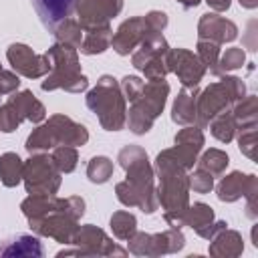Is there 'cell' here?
<instances>
[{"mask_svg": "<svg viewBox=\"0 0 258 258\" xmlns=\"http://www.w3.org/2000/svg\"><path fill=\"white\" fill-rule=\"evenodd\" d=\"M127 252L135 256H163V254H175L183 250L185 246V236L181 234L179 228H167L157 234H147V232H135L127 240Z\"/></svg>", "mask_w": 258, "mask_h": 258, "instance_id": "obj_13", "label": "cell"}, {"mask_svg": "<svg viewBox=\"0 0 258 258\" xmlns=\"http://www.w3.org/2000/svg\"><path fill=\"white\" fill-rule=\"evenodd\" d=\"M204 129H200L198 125H183V129H179L173 137V147L163 149V153L185 171H189L194 169L198 155L204 149Z\"/></svg>", "mask_w": 258, "mask_h": 258, "instance_id": "obj_14", "label": "cell"}, {"mask_svg": "<svg viewBox=\"0 0 258 258\" xmlns=\"http://www.w3.org/2000/svg\"><path fill=\"white\" fill-rule=\"evenodd\" d=\"M75 248L69 250H58L56 256H125L127 250L117 246L103 228L95 224H85L79 226V230L73 236Z\"/></svg>", "mask_w": 258, "mask_h": 258, "instance_id": "obj_11", "label": "cell"}, {"mask_svg": "<svg viewBox=\"0 0 258 258\" xmlns=\"http://www.w3.org/2000/svg\"><path fill=\"white\" fill-rule=\"evenodd\" d=\"M147 34H151V30L147 28L145 18L131 16V18L123 20L119 24V28L115 30V34L111 36V46L119 56H129Z\"/></svg>", "mask_w": 258, "mask_h": 258, "instance_id": "obj_18", "label": "cell"}, {"mask_svg": "<svg viewBox=\"0 0 258 258\" xmlns=\"http://www.w3.org/2000/svg\"><path fill=\"white\" fill-rule=\"evenodd\" d=\"M20 210L36 236L71 244L79 230V220L85 216L87 204L81 196L58 198L56 194H28V198L22 200Z\"/></svg>", "mask_w": 258, "mask_h": 258, "instance_id": "obj_1", "label": "cell"}, {"mask_svg": "<svg viewBox=\"0 0 258 258\" xmlns=\"http://www.w3.org/2000/svg\"><path fill=\"white\" fill-rule=\"evenodd\" d=\"M89 141V131L83 123H77L69 115L56 113L44 119L42 123L32 129V133L26 137V151L28 153H48L50 149L58 145H85Z\"/></svg>", "mask_w": 258, "mask_h": 258, "instance_id": "obj_4", "label": "cell"}, {"mask_svg": "<svg viewBox=\"0 0 258 258\" xmlns=\"http://www.w3.org/2000/svg\"><path fill=\"white\" fill-rule=\"evenodd\" d=\"M6 103L12 107V111L16 113V117H18L20 123H22V121H30V123L38 125V123H42V121L46 119V107H44V105L34 97V93L28 91V89H24V91H14V93L8 97Z\"/></svg>", "mask_w": 258, "mask_h": 258, "instance_id": "obj_21", "label": "cell"}, {"mask_svg": "<svg viewBox=\"0 0 258 258\" xmlns=\"http://www.w3.org/2000/svg\"><path fill=\"white\" fill-rule=\"evenodd\" d=\"M167 95H169V83L165 79L143 81L141 91L129 101V111H127L125 125L133 135H145L153 127L157 117L163 113Z\"/></svg>", "mask_w": 258, "mask_h": 258, "instance_id": "obj_7", "label": "cell"}, {"mask_svg": "<svg viewBox=\"0 0 258 258\" xmlns=\"http://www.w3.org/2000/svg\"><path fill=\"white\" fill-rule=\"evenodd\" d=\"M196 54H198V58L202 60V64H204L206 69H210V73H214V69H216V64H218V58H220V44L198 38Z\"/></svg>", "mask_w": 258, "mask_h": 258, "instance_id": "obj_37", "label": "cell"}, {"mask_svg": "<svg viewBox=\"0 0 258 258\" xmlns=\"http://www.w3.org/2000/svg\"><path fill=\"white\" fill-rule=\"evenodd\" d=\"M85 105L97 115L99 125L105 131H121L127 123V101L113 75L99 77L97 85L87 93Z\"/></svg>", "mask_w": 258, "mask_h": 258, "instance_id": "obj_5", "label": "cell"}, {"mask_svg": "<svg viewBox=\"0 0 258 258\" xmlns=\"http://www.w3.org/2000/svg\"><path fill=\"white\" fill-rule=\"evenodd\" d=\"M183 226H189L204 240H212L220 230L228 228V224L224 220H216L212 206H208L204 202H194L187 206V210L183 214Z\"/></svg>", "mask_w": 258, "mask_h": 258, "instance_id": "obj_19", "label": "cell"}, {"mask_svg": "<svg viewBox=\"0 0 258 258\" xmlns=\"http://www.w3.org/2000/svg\"><path fill=\"white\" fill-rule=\"evenodd\" d=\"M242 8H248V10H254L258 6V0H238Z\"/></svg>", "mask_w": 258, "mask_h": 258, "instance_id": "obj_43", "label": "cell"}, {"mask_svg": "<svg viewBox=\"0 0 258 258\" xmlns=\"http://www.w3.org/2000/svg\"><path fill=\"white\" fill-rule=\"evenodd\" d=\"M83 42L79 46V50L87 56H93V54H101L105 52L109 46H111V36H113V28L111 24H105V26H97V28H89V30H83Z\"/></svg>", "mask_w": 258, "mask_h": 258, "instance_id": "obj_26", "label": "cell"}, {"mask_svg": "<svg viewBox=\"0 0 258 258\" xmlns=\"http://www.w3.org/2000/svg\"><path fill=\"white\" fill-rule=\"evenodd\" d=\"M210 133L220 141V143H230L236 135V121L232 117V111H222L218 113L210 123H208Z\"/></svg>", "mask_w": 258, "mask_h": 258, "instance_id": "obj_30", "label": "cell"}, {"mask_svg": "<svg viewBox=\"0 0 258 258\" xmlns=\"http://www.w3.org/2000/svg\"><path fill=\"white\" fill-rule=\"evenodd\" d=\"M6 58L12 67V71L18 77L26 79H42L50 71V58L48 54H38L34 52L28 44L24 42H12L6 48Z\"/></svg>", "mask_w": 258, "mask_h": 258, "instance_id": "obj_15", "label": "cell"}, {"mask_svg": "<svg viewBox=\"0 0 258 258\" xmlns=\"http://www.w3.org/2000/svg\"><path fill=\"white\" fill-rule=\"evenodd\" d=\"M113 169H115V165L107 155H95L87 163V177L91 183L101 185V183H107L111 179Z\"/></svg>", "mask_w": 258, "mask_h": 258, "instance_id": "obj_33", "label": "cell"}, {"mask_svg": "<svg viewBox=\"0 0 258 258\" xmlns=\"http://www.w3.org/2000/svg\"><path fill=\"white\" fill-rule=\"evenodd\" d=\"M222 79L210 83L204 91L198 93L196 99V125L200 129H208V123L222 111L232 109L236 101L246 95V85L240 77L220 75Z\"/></svg>", "mask_w": 258, "mask_h": 258, "instance_id": "obj_8", "label": "cell"}, {"mask_svg": "<svg viewBox=\"0 0 258 258\" xmlns=\"http://www.w3.org/2000/svg\"><path fill=\"white\" fill-rule=\"evenodd\" d=\"M198 87L187 89L183 87L171 105V121L177 125H196V99H198Z\"/></svg>", "mask_w": 258, "mask_h": 258, "instance_id": "obj_25", "label": "cell"}, {"mask_svg": "<svg viewBox=\"0 0 258 258\" xmlns=\"http://www.w3.org/2000/svg\"><path fill=\"white\" fill-rule=\"evenodd\" d=\"M191 173L189 175V189H194L196 194H208L214 189V175L210 171H206L204 167H196V169H189Z\"/></svg>", "mask_w": 258, "mask_h": 258, "instance_id": "obj_38", "label": "cell"}, {"mask_svg": "<svg viewBox=\"0 0 258 258\" xmlns=\"http://www.w3.org/2000/svg\"><path fill=\"white\" fill-rule=\"evenodd\" d=\"M232 117L238 127L246 125H258V97L256 95H244L240 101L232 105Z\"/></svg>", "mask_w": 258, "mask_h": 258, "instance_id": "obj_28", "label": "cell"}, {"mask_svg": "<svg viewBox=\"0 0 258 258\" xmlns=\"http://www.w3.org/2000/svg\"><path fill=\"white\" fill-rule=\"evenodd\" d=\"M216 194L220 202L232 204L240 198L246 200V216L250 220L258 218V177L254 173H242V171H230L224 175L218 185Z\"/></svg>", "mask_w": 258, "mask_h": 258, "instance_id": "obj_12", "label": "cell"}, {"mask_svg": "<svg viewBox=\"0 0 258 258\" xmlns=\"http://www.w3.org/2000/svg\"><path fill=\"white\" fill-rule=\"evenodd\" d=\"M109 228H111V232H113V236L117 240H125L127 242L137 232V218L131 212H125V210L113 212V216L109 220Z\"/></svg>", "mask_w": 258, "mask_h": 258, "instance_id": "obj_31", "label": "cell"}, {"mask_svg": "<svg viewBox=\"0 0 258 258\" xmlns=\"http://www.w3.org/2000/svg\"><path fill=\"white\" fill-rule=\"evenodd\" d=\"M44 248L32 234H18L0 242V258H40Z\"/></svg>", "mask_w": 258, "mask_h": 258, "instance_id": "obj_22", "label": "cell"}, {"mask_svg": "<svg viewBox=\"0 0 258 258\" xmlns=\"http://www.w3.org/2000/svg\"><path fill=\"white\" fill-rule=\"evenodd\" d=\"M22 183L26 194L54 196L60 189L62 173L56 169L48 153H30V157L24 161Z\"/></svg>", "mask_w": 258, "mask_h": 258, "instance_id": "obj_10", "label": "cell"}, {"mask_svg": "<svg viewBox=\"0 0 258 258\" xmlns=\"http://www.w3.org/2000/svg\"><path fill=\"white\" fill-rule=\"evenodd\" d=\"M153 171L159 179L157 202L163 208V220L169 228H183V214L189 206V175L187 171L171 161L163 151L157 153Z\"/></svg>", "mask_w": 258, "mask_h": 258, "instance_id": "obj_3", "label": "cell"}, {"mask_svg": "<svg viewBox=\"0 0 258 258\" xmlns=\"http://www.w3.org/2000/svg\"><path fill=\"white\" fill-rule=\"evenodd\" d=\"M208 2V6L212 8V10H216V12H226L228 8H230V4H232V0H206Z\"/></svg>", "mask_w": 258, "mask_h": 258, "instance_id": "obj_41", "label": "cell"}, {"mask_svg": "<svg viewBox=\"0 0 258 258\" xmlns=\"http://www.w3.org/2000/svg\"><path fill=\"white\" fill-rule=\"evenodd\" d=\"M167 69H169V73H173L177 77L181 87H187V89L200 87V83L204 81L206 71H208L202 64V60L198 58V54L187 48H169Z\"/></svg>", "mask_w": 258, "mask_h": 258, "instance_id": "obj_17", "label": "cell"}, {"mask_svg": "<svg viewBox=\"0 0 258 258\" xmlns=\"http://www.w3.org/2000/svg\"><path fill=\"white\" fill-rule=\"evenodd\" d=\"M50 159L60 173H73L79 163V151L73 145H58L50 149Z\"/></svg>", "mask_w": 258, "mask_h": 258, "instance_id": "obj_34", "label": "cell"}, {"mask_svg": "<svg viewBox=\"0 0 258 258\" xmlns=\"http://www.w3.org/2000/svg\"><path fill=\"white\" fill-rule=\"evenodd\" d=\"M50 58V71L40 83L42 91H56L62 89L67 93H83L89 89V79L81 71L79 52L75 46L54 42L46 50Z\"/></svg>", "mask_w": 258, "mask_h": 258, "instance_id": "obj_6", "label": "cell"}, {"mask_svg": "<svg viewBox=\"0 0 258 258\" xmlns=\"http://www.w3.org/2000/svg\"><path fill=\"white\" fill-rule=\"evenodd\" d=\"M208 252L210 256H216V258H236L244 252V240L240 232L224 228L210 240Z\"/></svg>", "mask_w": 258, "mask_h": 258, "instance_id": "obj_24", "label": "cell"}, {"mask_svg": "<svg viewBox=\"0 0 258 258\" xmlns=\"http://www.w3.org/2000/svg\"><path fill=\"white\" fill-rule=\"evenodd\" d=\"M167 52H169V44L163 32H151L131 52V64L137 71H141L145 79H165V75L169 73Z\"/></svg>", "mask_w": 258, "mask_h": 258, "instance_id": "obj_9", "label": "cell"}, {"mask_svg": "<svg viewBox=\"0 0 258 258\" xmlns=\"http://www.w3.org/2000/svg\"><path fill=\"white\" fill-rule=\"evenodd\" d=\"M196 163H198L200 167H204L206 171H210L214 177H220V175H224L226 167L230 165V157H228L226 151H222V149H218V147H212V149L204 151L202 157H200Z\"/></svg>", "mask_w": 258, "mask_h": 258, "instance_id": "obj_32", "label": "cell"}, {"mask_svg": "<svg viewBox=\"0 0 258 258\" xmlns=\"http://www.w3.org/2000/svg\"><path fill=\"white\" fill-rule=\"evenodd\" d=\"M123 10V0H75V14L83 30L109 24Z\"/></svg>", "mask_w": 258, "mask_h": 258, "instance_id": "obj_16", "label": "cell"}, {"mask_svg": "<svg viewBox=\"0 0 258 258\" xmlns=\"http://www.w3.org/2000/svg\"><path fill=\"white\" fill-rule=\"evenodd\" d=\"M143 18H145V24L151 32H163L165 26L169 24V18L163 10H149L147 14H143Z\"/></svg>", "mask_w": 258, "mask_h": 258, "instance_id": "obj_39", "label": "cell"}, {"mask_svg": "<svg viewBox=\"0 0 258 258\" xmlns=\"http://www.w3.org/2000/svg\"><path fill=\"white\" fill-rule=\"evenodd\" d=\"M175 2H177V4H179L183 10H191V8H196V6H198L202 0H175Z\"/></svg>", "mask_w": 258, "mask_h": 258, "instance_id": "obj_42", "label": "cell"}, {"mask_svg": "<svg viewBox=\"0 0 258 258\" xmlns=\"http://www.w3.org/2000/svg\"><path fill=\"white\" fill-rule=\"evenodd\" d=\"M234 137L238 139V147H240V151H242L248 159L256 161V125L238 127Z\"/></svg>", "mask_w": 258, "mask_h": 258, "instance_id": "obj_36", "label": "cell"}, {"mask_svg": "<svg viewBox=\"0 0 258 258\" xmlns=\"http://www.w3.org/2000/svg\"><path fill=\"white\" fill-rule=\"evenodd\" d=\"M117 161L125 171V179L115 185L117 200L127 208H139L143 214H153L159 208L155 191V171L141 145H125L117 153Z\"/></svg>", "mask_w": 258, "mask_h": 258, "instance_id": "obj_2", "label": "cell"}, {"mask_svg": "<svg viewBox=\"0 0 258 258\" xmlns=\"http://www.w3.org/2000/svg\"><path fill=\"white\" fill-rule=\"evenodd\" d=\"M236 36H238V26L230 18H224L216 12L202 14V18L198 22V38L210 40V42H216L222 46L226 42H232Z\"/></svg>", "mask_w": 258, "mask_h": 258, "instance_id": "obj_20", "label": "cell"}, {"mask_svg": "<svg viewBox=\"0 0 258 258\" xmlns=\"http://www.w3.org/2000/svg\"><path fill=\"white\" fill-rule=\"evenodd\" d=\"M20 87V79L14 71H6L0 67V95H12L14 91H18Z\"/></svg>", "mask_w": 258, "mask_h": 258, "instance_id": "obj_40", "label": "cell"}, {"mask_svg": "<svg viewBox=\"0 0 258 258\" xmlns=\"http://www.w3.org/2000/svg\"><path fill=\"white\" fill-rule=\"evenodd\" d=\"M83 28L79 24V20L75 16H69L64 18L62 22H58L52 30V36L56 38V42H62V44H69V46H75L79 50L81 42H83Z\"/></svg>", "mask_w": 258, "mask_h": 258, "instance_id": "obj_29", "label": "cell"}, {"mask_svg": "<svg viewBox=\"0 0 258 258\" xmlns=\"http://www.w3.org/2000/svg\"><path fill=\"white\" fill-rule=\"evenodd\" d=\"M32 6L46 30H54L58 22L73 16L75 0H32Z\"/></svg>", "mask_w": 258, "mask_h": 258, "instance_id": "obj_23", "label": "cell"}, {"mask_svg": "<svg viewBox=\"0 0 258 258\" xmlns=\"http://www.w3.org/2000/svg\"><path fill=\"white\" fill-rule=\"evenodd\" d=\"M244 62H246V52H244V48H242V46H230V48H226L224 54H220L218 64H216V69H214L212 75H216V77L228 75L230 71H236V69L244 67Z\"/></svg>", "mask_w": 258, "mask_h": 258, "instance_id": "obj_35", "label": "cell"}, {"mask_svg": "<svg viewBox=\"0 0 258 258\" xmlns=\"http://www.w3.org/2000/svg\"><path fill=\"white\" fill-rule=\"evenodd\" d=\"M24 161L14 151H6L0 155V183L6 187H16L22 181Z\"/></svg>", "mask_w": 258, "mask_h": 258, "instance_id": "obj_27", "label": "cell"}]
</instances>
